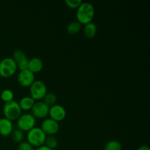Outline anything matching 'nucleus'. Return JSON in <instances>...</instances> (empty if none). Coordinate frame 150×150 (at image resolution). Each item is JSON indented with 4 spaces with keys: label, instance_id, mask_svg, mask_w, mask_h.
I'll return each mask as SVG.
<instances>
[{
    "label": "nucleus",
    "instance_id": "b1692460",
    "mask_svg": "<svg viewBox=\"0 0 150 150\" xmlns=\"http://www.w3.org/2000/svg\"><path fill=\"white\" fill-rule=\"evenodd\" d=\"M36 150H52V149H51L50 148L47 147V146H45V145H42V146L37 148Z\"/></svg>",
    "mask_w": 150,
    "mask_h": 150
},
{
    "label": "nucleus",
    "instance_id": "7ed1b4c3",
    "mask_svg": "<svg viewBox=\"0 0 150 150\" xmlns=\"http://www.w3.org/2000/svg\"><path fill=\"white\" fill-rule=\"evenodd\" d=\"M3 114H4V118L10 121L17 120L21 115V109L19 106L18 103L13 100L4 103L3 106Z\"/></svg>",
    "mask_w": 150,
    "mask_h": 150
},
{
    "label": "nucleus",
    "instance_id": "dca6fc26",
    "mask_svg": "<svg viewBox=\"0 0 150 150\" xmlns=\"http://www.w3.org/2000/svg\"><path fill=\"white\" fill-rule=\"evenodd\" d=\"M57 98L55 94L53 93V92H49V93L47 92V94L45 95L43 99H42V101H43L44 103L46 104L50 108V107L55 105L56 102H57Z\"/></svg>",
    "mask_w": 150,
    "mask_h": 150
},
{
    "label": "nucleus",
    "instance_id": "f3484780",
    "mask_svg": "<svg viewBox=\"0 0 150 150\" xmlns=\"http://www.w3.org/2000/svg\"><path fill=\"white\" fill-rule=\"evenodd\" d=\"M81 28V24L78 21H72L67 25V31L70 35H76Z\"/></svg>",
    "mask_w": 150,
    "mask_h": 150
},
{
    "label": "nucleus",
    "instance_id": "9b49d317",
    "mask_svg": "<svg viewBox=\"0 0 150 150\" xmlns=\"http://www.w3.org/2000/svg\"><path fill=\"white\" fill-rule=\"evenodd\" d=\"M17 80L19 84L23 87L30 86L35 81V74L29 71V70H21L18 75Z\"/></svg>",
    "mask_w": 150,
    "mask_h": 150
},
{
    "label": "nucleus",
    "instance_id": "0eeeda50",
    "mask_svg": "<svg viewBox=\"0 0 150 150\" xmlns=\"http://www.w3.org/2000/svg\"><path fill=\"white\" fill-rule=\"evenodd\" d=\"M49 107L43 103V101H38L35 103L32 108V115L35 119H44L48 115Z\"/></svg>",
    "mask_w": 150,
    "mask_h": 150
},
{
    "label": "nucleus",
    "instance_id": "f257e3e1",
    "mask_svg": "<svg viewBox=\"0 0 150 150\" xmlns=\"http://www.w3.org/2000/svg\"><path fill=\"white\" fill-rule=\"evenodd\" d=\"M95 7L91 3L82 2L76 11L77 21L83 25L91 23L95 16Z\"/></svg>",
    "mask_w": 150,
    "mask_h": 150
},
{
    "label": "nucleus",
    "instance_id": "6ab92c4d",
    "mask_svg": "<svg viewBox=\"0 0 150 150\" xmlns=\"http://www.w3.org/2000/svg\"><path fill=\"white\" fill-rule=\"evenodd\" d=\"M13 98H14V93L12 90L9 89H4V90L1 92V99L2 100V101H4V103H9L10 101L13 100Z\"/></svg>",
    "mask_w": 150,
    "mask_h": 150
},
{
    "label": "nucleus",
    "instance_id": "1a4fd4ad",
    "mask_svg": "<svg viewBox=\"0 0 150 150\" xmlns=\"http://www.w3.org/2000/svg\"><path fill=\"white\" fill-rule=\"evenodd\" d=\"M48 115H49L50 118L59 122L65 119L67 112H66L65 108L62 105L55 104L53 106L50 107Z\"/></svg>",
    "mask_w": 150,
    "mask_h": 150
},
{
    "label": "nucleus",
    "instance_id": "a211bd4d",
    "mask_svg": "<svg viewBox=\"0 0 150 150\" xmlns=\"http://www.w3.org/2000/svg\"><path fill=\"white\" fill-rule=\"evenodd\" d=\"M12 139H13V142H16V143L20 144L21 142H22L24 139V133L23 131H21L19 129H13V132L11 133Z\"/></svg>",
    "mask_w": 150,
    "mask_h": 150
},
{
    "label": "nucleus",
    "instance_id": "6e6552de",
    "mask_svg": "<svg viewBox=\"0 0 150 150\" xmlns=\"http://www.w3.org/2000/svg\"><path fill=\"white\" fill-rule=\"evenodd\" d=\"M40 128L46 136H54L59 130V125L55 120L48 118L43 120Z\"/></svg>",
    "mask_w": 150,
    "mask_h": 150
},
{
    "label": "nucleus",
    "instance_id": "9d476101",
    "mask_svg": "<svg viewBox=\"0 0 150 150\" xmlns=\"http://www.w3.org/2000/svg\"><path fill=\"white\" fill-rule=\"evenodd\" d=\"M13 60L17 65L18 69L21 70H27L29 59H27L26 54L21 50H16L13 53Z\"/></svg>",
    "mask_w": 150,
    "mask_h": 150
},
{
    "label": "nucleus",
    "instance_id": "4be33fe9",
    "mask_svg": "<svg viewBox=\"0 0 150 150\" xmlns=\"http://www.w3.org/2000/svg\"><path fill=\"white\" fill-rule=\"evenodd\" d=\"M66 6L70 9H78V7L82 3L81 0H65L64 1Z\"/></svg>",
    "mask_w": 150,
    "mask_h": 150
},
{
    "label": "nucleus",
    "instance_id": "393cba45",
    "mask_svg": "<svg viewBox=\"0 0 150 150\" xmlns=\"http://www.w3.org/2000/svg\"><path fill=\"white\" fill-rule=\"evenodd\" d=\"M138 150H150L149 147L148 146H146V145H143V146H141L138 149Z\"/></svg>",
    "mask_w": 150,
    "mask_h": 150
},
{
    "label": "nucleus",
    "instance_id": "f8f14e48",
    "mask_svg": "<svg viewBox=\"0 0 150 150\" xmlns=\"http://www.w3.org/2000/svg\"><path fill=\"white\" fill-rule=\"evenodd\" d=\"M13 130V125L12 121L6 118H0V135L7 137L11 135Z\"/></svg>",
    "mask_w": 150,
    "mask_h": 150
},
{
    "label": "nucleus",
    "instance_id": "4468645a",
    "mask_svg": "<svg viewBox=\"0 0 150 150\" xmlns=\"http://www.w3.org/2000/svg\"><path fill=\"white\" fill-rule=\"evenodd\" d=\"M35 103V100H34L31 97H23L20 100L18 105L21 111H29L32 110Z\"/></svg>",
    "mask_w": 150,
    "mask_h": 150
},
{
    "label": "nucleus",
    "instance_id": "ddd939ff",
    "mask_svg": "<svg viewBox=\"0 0 150 150\" xmlns=\"http://www.w3.org/2000/svg\"><path fill=\"white\" fill-rule=\"evenodd\" d=\"M42 67H43V62L41 59L38 58V57H34L29 60L27 70H29L34 74L40 73L42 70Z\"/></svg>",
    "mask_w": 150,
    "mask_h": 150
},
{
    "label": "nucleus",
    "instance_id": "20e7f679",
    "mask_svg": "<svg viewBox=\"0 0 150 150\" xmlns=\"http://www.w3.org/2000/svg\"><path fill=\"white\" fill-rule=\"evenodd\" d=\"M18 70L17 65L13 58L6 57L0 61V76L2 78H10L16 73Z\"/></svg>",
    "mask_w": 150,
    "mask_h": 150
},
{
    "label": "nucleus",
    "instance_id": "2eb2a0df",
    "mask_svg": "<svg viewBox=\"0 0 150 150\" xmlns=\"http://www.w3.org/2000/svg\"><path fill=\"white\" fill-rule=\"evenodd\" d=\"M97 31H98L97 26L94 23L91 22V23L84 25L83 32L85 37L91 39V38H95L97 34Z\"/></svg>",
    "mask_w": 150,
    "mask_h": 150
},
{
    "label": "nucleus",
    "instance_id": "f03ea898",
    "mask_svg": "<svg viewBox=\"0 0 150 150\" xmlns=\"http://www.w3.org/2000/svg\"><path fill=\"white\" fill-rule=\"evenodd\" d=\"M46 135L41 130L40 127H35L29 130L27 133V142H29L32 146L40 147L45 144Z\"/></svg>",
    "mask_w": 150,
    "mask_h": 150
},
{
    "label": "nucleus",
    "instance_id": "423d86ee",
    "mask_svg": "<svg viewBox=\"0 0 150 150\" xmlns=\"http://www.w3.org/2000/svg\"><path fill=\"white\" fill-rule=\"evenodd\" d=\"M36 119L32 114H23L17 120L18 129L23 132H29L35 127Z\"/></svg>",
    "mask_w": 150,
    "mask_h": 150
},
{
    "label": "nucleus",
    "instance_id": "aec40b11",
    "mask_svg": "<svg viewBox=\"0 0 150 150\" xmlns=\"http://www.w3.org/2000/svg\"><path fill=\"white\" fill-rule=\"evenodd\" d=\"M122 144L116 140H111L106 143L104 150H122Z\"/></svg>",
    "mask_w": 150,
    "mask_h": 150
},
{
    "label": "nucleus",
    "instance_id": "412c9836",
    "mask_svg": "<svg viewBox=\"0 0 150 150\" xmlns=\"http://www.w3.org/2000/svg\"><path fill=\"white\" fill-rule=\"evenodd\" d=\"M44 145L51 149L54 150L58 146V141H57V138L54 137V136H48V137H46Z\"/></svg>",
    "mask_w": 150,
    "mask_h": 150
},
{
    "label": "nucleus",
    "instance_id": "5701e85b",
    "mask_svg": "<svg viewBox=\"0 0 150 150\" xmlns=\"http://www.w3.org/2000/svg\"><path fill=\"white\" fill-rule=\"evenodd\" d=\"M18 150H34V147L29 142H22L18 144Z\"/></svg>",
    "mask_w": 150,
    "mask_h": 150
},
{
    "label": "nucleus",
    "instance_id": "39448f33",
    "mask_svg": "<svg viewBox=\"0 0 150 150\" xmlns=\"http://www.w3.org/2000/svg\"><path fill=\"white\" fill-rule=\"evenodd\" d=\"M29 87L30 97L34 100L40 101L47 94L46 85L42 81H35Z\"/></svg>",
    "mask_w": 150,
    "mask_h": 150
}]
</instances>
